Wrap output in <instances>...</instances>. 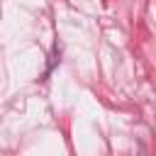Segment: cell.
Listing matches in <instances>:
<instances>
[]
</instances>
